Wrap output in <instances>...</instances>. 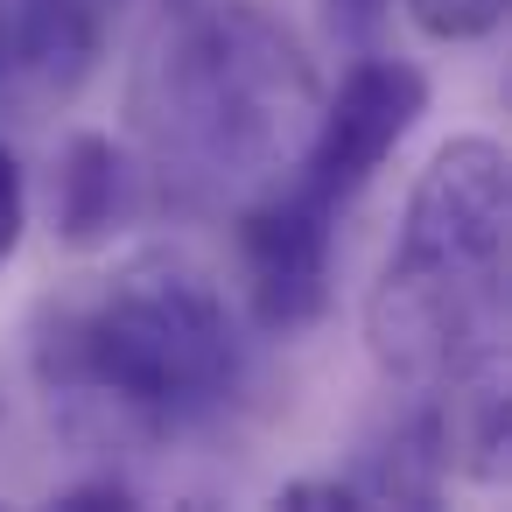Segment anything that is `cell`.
<instances>
[{"mask_svg": "<svg viewBox=\"0 0 512 512\" xmlns=\"http://www.w3.org/2000/svg\"><path fill=\"white\" fill-rule=\"evenodd\" d=\"M134 134L176 204H239L274 183L316 120V64L253 0H190L134 64Z\"/></svg>", "mask_w": 512, "mask_h": 512, "instance_id": "1", "label": "cell"}, {"mask_svg": "<svg viewBox=\"0 0 512 512\" xmlns=\"http://www.w3.org/2000/svg\"><path fill=\"white\" fill-rule=\"evenodd\" d=\"M43 386L106 421L176 442L211 428L246 386V337L218 281L176 253L127 260L99 288L50 309L36 337Z\"/></svg>", "mask_w": 512, "mask_h": 512, "instance_id": "2", "label": "cell"}, {"mask_svg": "<svg viewBox=\"0 0 512 512\" xmlns=\"http://www.w3.org/2000/svg\"><path fill=\"white\" fill-rule=\"evenodd\" d=\"M505 225L512 176L491 134H456L407 190L400 239L365 302V344L386 379L449 393L498 365L505 344Z\"/></svg>", "mask_w": 512, "mask_h": 512, "instance_id": "3", "label": "cell"}, {"mask_svg": "<svg viewBox=\"0 0 512 512\" xmlns=\"http://www.w3.org/2000/svg\"><path fill=\"white\" fill-rule=\"evenodd\" d=\"M428 113V78L407 57H358L344 71V85L330 99H316V120L302 134V162H295V190L323 211H351L372 176L393 162V148L421 127Z\"/></svg>", "mask_w": 512, "mask_h": 512, "instance_id": "4", "label": "cell"}, {"mask_svg": "<svg viewBox=\"0 0 512 512\" xmlns=\"http://www.w3.org/2000/svg\"><path fill=\"white\" fill-rule=\"evenodd\" d=\"M337 211L309 204L295 183L253 190L239 218V260H246V302L267 337H295L330 309V267H337Z\"/></svg>", "mask_w": 512, "mask_h": 512, "instance_id": "5", "label": "cell"}, {"mask_svg": "<svg viewBox=\"0 0 512 512\" xmlns=\"http://www.w3.org/2000/svg\"><path fill=\"white\" fill-rule=\"evenodd\" d=\"M50 211H57V239L92 253L113 232L134 225L141 211V169L113 134H71L50 176Z\"/></svg>", "mask_w": 512, "mask_h": 512, "instance_id": "6", "label": "cell"}, {"mask_svg": "<svg viewBox=\"0 0 512 512\" xmlns=\"http://www.w3.org/2000/svg\"><path fill=\"white\" fill-rule=\"evenodd\" d=\"M99 43H106L99 0H22V8H15V57L57 99H71L92 78Z\"/></svg>", "mask_w": 512, "mask_h": 512, "instance_id": "7", "label": "cell"}, {"mask_svg": "<svg viewBox=\"0 0 512 512\" xmlns=\"http://www.w3.org/2000/svg\"><path fill=\"white\" fill-rule=\"evenodd\" d=\"M400 8L435 43H484L505 22V0H400Z\"/></svg>", "mask_w": 512, "mask_h": 512, "instance_id": "8", "label": "cell"}, {"mask_svg": "<svg viewBox=\"0 0 512 512\" xmlns=\"http://www.w3.org/2000/svg\"><path fill=\"white\" fill-rule=\"evenodd\" d=\"M22 232H29V183H22V162L0 148V267L22 253Z\"/></svg>", "mask_w": 512, "mask_h": 512, "instance_id": "9", "label": "cell"}, {"mask_svg": "<svg viewBox=\"0 0 512 512\" xmlns=\"http://www.w3.org/2000/svg\"><path fill=\"white\" fill-rule=\"evenodd\" d=\"M274 505H302V512L344 505V512H358V505H365V491H358V477H295V484H281V498H274Z\"/></svg>", "mask_w": 512, "mask_h": 512, "instance_id": "10", "label": "cell"}, {"mask_svg": "<svg viewBox=\"0 0 512 512\" xmlns=\"http://www.w3.org/2000/svg\"><path fill=\"white\" fill-rule=\"evenodd\" d=\"M57 505L64 512H127L134 505V484H120V477H85V484H71V491H57Z\"/></svg>", "mask_w": 512, "mask_h": 512, "instance_id": "11", "label": "cell"}, {"mask_svg": "<svg viewBox=\"0 0 512 512\" xmlns=\"http://www.w3.org/2000/svg\"><path fill=\"white\" fill-rule=\"evenodd\" d=\"M330 8H337V22H344L351 36H372V29L386 22V8H393V0H330Z\"/></svg>", "mask_w": 512, "mask_h": 512, "instance_id": "12", "label": "cell"}]
</instances>
